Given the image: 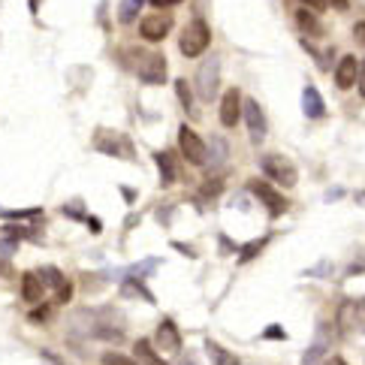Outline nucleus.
<instances>
[{
    "label": "nucleus",
    "instance_id": "nucleus-1",
    "mask_svg": "<svg viewBox=\"0 0 365 365\" xmlns=\"http://www.w3.org/2000/svg\"><path fill=\"white\" fill-rule=\"evenodd\" d=\"M94 148L109 157H121V160H136V148H133L127 133L118 130H97L94 136Z\"/></svg>",
    "mask_w": 365,
    "mask_h": 365
},
{
    "label": "nucleus",
    "instance_id": "nucleus-2",
    "mask_svg": "<svg viewBox=\"0 0 365 365\" xmlns=\"http://www.w3.org/2000/svg\"><path fill=\"white\" fill-rule=\"evenodd\" d=\"M209 43H212V28L203 19H194L185 28V33H181L178 48H181V55L185 57H199L205 48H209Z\"/></svg>",
    "mask_w": 365,
    "mask_h": 365
},
{
    "label": "nucleus",
    "instance_id": "nucleus-3",
    "mask_svg": "<svg viewBox=\"0 0 365 365\" xmlns=\"http://www.w3.org/2000/svg\"><path fill=\"white\" fill-rule=\"evenodd\" d=\"M260 169L272 181H278L281 187H296V181H299V169L293 166V160L284 157V154H263L260 157Z\"/></svg>",
    "mask_w": 365,
    "mask_h": 365
},
{
    "label": "nucleus",
    "instance_id": "nucleus-4",
    "mask_svg": "<svg viewBox=\"0 0 365 365\" xmlns=\"http://www.w3.org/2000/svg\"><path fill=\"white\" fill-rule=\"evenodd\" d=\"M221 91V57H209V61L199 64L196 70V94L205 100V103H212L214 97H218Z\"/></svg>",
    "mask_w": 365,
    "mask_h": 365
},
{
    "label": "nucleus",
    "instance_id": "nucleus-5",
    "mask_svg": "<svg viewBox=\"0 0 365 365\" xmlns=\"http://www.w3.org/2000/svg\"><path fill=\"white\" fill-rule=\"evenodd\" d=\"M242 115L247 121V133H251V142L260 145L269 133V121H265V112L256 100H242Z\"/></svg>",
    "mask_w": 365,
    "mask_h": 365
},
{
    "label": "nucleus",
    "instance_id": "nucleus-6",
    "mask_svg": "<svg viewBox=\"0 0 365 365\" xmlns=\"http://www.w3.org/2000/svg\"><path fill=\"white\" fill-rule=\"evenodd\" d=\"M247 187H251V194H254L256 199H260L265 209H269L272 218H281V214H284V212L290 209V203H287L284 196H281V190H275L272 185H265V181H256V178H254Z\"/></svg>",
    "mask_w": 365,
    "mask_h": 365
},
{
    "label": "nucleus",
    "instance_id": "nucleus-7",
    "mask_svg": "<svg viewBox=\"0 0 365 365\" xmlns=\"http://www.w3.org/2000/svg\"><path fill=\"white\" fill-rule=\"evenodd\" d=\"M178 148L187 163H194V166L205 163V142L199 139V133L194 127H185V124L178 127Z\"/></svg>",
    "mask_w": 365,
    "mask_h": 365
},
{
    "label": "nucleus",
    "instance_id": "nucleus-8",
    "mask_svg": "<svg viewBox=\"0 0 365 365\" xmlns=\"http://www.w3.org/2000/svg\"><path fill=\"white\" fill-rule=\"evenodd\" d=\"M136 76H139L142 85H163L166 82V57L157 55V52L145 55L136 66Z\"/></svg>",
    "mask_w": 365,
    "mask_h": 365
},
{
    "label": "nucleus",
    "instance_id": "nucleus-9",
    "mask_svg": "<svg viewBox=\"0 0 365 365\" xmlns=\"http://www.w3.org/2000/svg\"><path fill=\"white\" fill-rule=\"evenodd\" d=\"M169 30H172V19L166 12L145 15L142 24H139V37L148 39V43H160V39H166V33Z\"/></svg>",
    "mask_w": 365,
    "mask_h": 365
},
{
    "label": "nucleus",
    "instance_id": "nucleus-10",
    "mask_svg": "<svg viewBox=\"0 0 365 365\" xmlns=\"http://www.w3.org/2000/svg\"><path fill=\"white\" fill-rule=\"evenodd\" d=\"M242 118V91L238 88H230L227 94L221 97V124L227 130H232Z\"/></svg>",
    "mask_w": 365,
    "mask_h": 365
},
{
    "label": "nucleus",
    "instance_id": "nucleus-11",
    "mask_svg": "<svg viewBox=\"0 0 365 365\" xmlns=\"http://www.w3.org/2000/svg\"><path fill=\"white\" fill-rule=\"evenodd\" d=\"M329 344H332V326H329V323H320L317 335H314V341L308 344V350H305L302 362L305 365H317V359H323V356H326Z\"/></svg>",
    "mask_w": 365,
    "mask_h": 365
},
{
    "label": "nucleus",
    "instance_id": "nucleus-12",
    "mask_svg": "<svg viewBox=\"0 0 365 365\" xmlns=\"http://www.w3.org/2000/svg\"><path fill=\"white\" fill-rule=\"evenodd\" d=\"M356 79H359V61L353 55H344L335 66V85L341 91H350L356 85Z\"/></svg>",
    "mask_w": 365,
    "mask_h": 365
},
{
    "label": "nucleus",
    "instance_id": "nucleus-13",
    "mask_svg": "<svg viewBox=\"0 0 365 365\" xmlns=\"http://www.w3.org/2000/svg\"><path fill=\"white\" fill-rule=\"evenodd\" d=\"M157 347L166 350V353H178L181 350V332H178V326L169 317L160 320V326H157Z\"/></svg>",
    "mask_w": 365,
    "mask_h": 365
},
{
    "label": "nucleus",
    "instance_id": "nucleus-14",
    "mask_svg": "<svg viewBox=\"0 0 365 365\" xmlns=\"http://www.w3.org/2000/svg\"><path fill=\"white\" fill-rule=\"evenodd\" d=\"M302 112H305V118H323L326 115V103H323L320 91L314 85H305L302 91Z\"/></svg>",
    "mask_w": 365,
    "mask_h": 365
},
{
    "label": "nucleus",
    "instance_id": "nucleus-15",
    "mask_svg": "<svg viewBox=\"0 0 365 365\" xmlns=\"http://www.w3.org/2000/svg\"><path fill=\"white\" fill-rule=\"evenodd\" d=\"M43 293H46V287H43V281H39L37 272H24L21 275V299L24 302L39 305L43 302Z\"/></svg>",
    "mask_w": 365,
    "mask_h": 365
},
{
    "label": "nucleus",
    "instance_id": "nucleus-16",
    "mask_svg": "<svg viewBox=\"0 0 365 365\" xmlns=\"http://www.w3.org/2000/svg\"><path fill=\"white\" fill-rule=\"evenodd\" d=\"M356 326H359V314H356V302L353 299H347V302H341V308H338V329L344 332H353Z\"/></svg>",
    "mask_w": 365,
    "mask_h": 365
},
{
    "label": "nucleus",
    "instance_id": "nucleus-17",
    "mask_svg": "<svg viewBox=\"0 0 365 365\" xmlns=\"http://www.w3.org/2000/svg\"><path fill=\"white\" fill-rule=\"evenodd\" d=\"M154 163H157V169H160V185H176V160H172V154L169 151H157L154 154Z\"/></svg>",
    "mask_w": 365,
    "mask_h": 365
},
{
    "label": "nucleus",
    "instance_id": "nucleus-18",
    "mask_svg": "<svg viewBox=\"0 0 365 365\" xmlns=\"http://www.w3.org/2000/svg\"><path fill=\"white\" fill-rule=\"evenodd\" d=\"M205 353L212 356V362H214V365H242V362H238V356H236V353L227 350V347H221L218 341H212V338L205 341Z\"/></svg>",
    "mask_w": 365,
    "mask_h": 365
},
{
    "label": "nucleus",
    "instance_id": "nucleus-19",
    "mask_svg": "<svg viewBox=\"0 0 365 365\" xmlns=\"http://www.w3.org/2000/svg\"><path fill=\"white\" fill-rule=\"evenodd\" d=\"M136 359L142 362V365H166L163 356L154 353V347H151L148 338H139V341H136Z\"/></svg>",
    "mask_w": 365,
    "mask_h": 365
},
{
    "label": "nucleus",
    "instance_id": "nucleus-20",
    "mask_svg": "<svg viewBox=\"0 0 365 365\" xmlns=\"http://www.w3.org/2000/svg\"><path fill=\"white\" fill-rule=\"evenodd\" d=\"M205 160H209L212 169H221V166L227 163V142H223L221 136L212 139V151H205Z\"/></svg>",
    "mask_w": 365,
    "mask_h": 365
},
{
    "label": "nucleus",
    "instance_id": "nucleus-21",
    "mask_svg": "<svg viewBox=\"0 0 365 365\" xmlns=\"http://www.w3.org/2000/svg\"><path fill=\"white\" fill-rule=\"evenodd\" d=\"M139 10H142V0H121L118 21L121 24H133V21H136V15H139Z\"/></svg>",
    "mask_w": 365,
    "mask_h": 365
},
{
    "label": "nucleus",
    "instance_id": "nucleus-22",
    "mask_svg": "<svg viewBox=\"0 0 365 365\" xmlns=\"http://www.w3.org/2000/svg\"><path fill=\"white\" fill-rule=\"evenodd\" d=\"M37 275H39V281H43V287H52V290H57V287H61L64 281H66V278L61 275V269H55V265H43Z\"/></svg>",
    "mask_w": 365,
    "mask_h": 365
},
{
    "label": "nucleus",
    "instance_id": "nucleus-23",
    "mask_svg": "<svg viewBox=\"0 0 365 365\" xmlns=\"http://www.w3.org/2000/svg\"><path fill=\"white\" fill-rule=\"evenodd\" d=\"M296 21H299V28H302L305 33H311V37H317L320 33V24H317V19H314V12L305 10V6L296 12Z\"/></svg>",
    "mask_w": 365,
    "mask_h": 365
},
{
    "label": "nucleus",
    "instance_id": "nucleus-24",
    "mask_svg": "<svg viewBox=\"0 0 365 365\" xmlns=\"http://www.w3.org/2000/svg\"><path fill=\"white\" fill-rule=\"evenodd\" d=\"M124 296H139V299H145L148 305H154V296L148 293V290L142 287V281H136V278H127V281H124Z\"/></svg>",
    "mask_w": 365,
    "mask_h": 365
},
{
    "label": "nucleus",
    "instance_id": "nucleus-25",
    "mask_svg": "<svg viewBox=\"0 0 365 365\" xmlns=\"http://www.w3.org/2000/svg\"><path fill=\"white\" fill-rule=\"evenodd\" d=\"M176 94H178V100H181V106H185V112L196 115V109H194V94H190V85H187L185 79L176 82Z\"/></svg>",
    "mask_w": 365,
    "mask_h": 365
},
{
    "label": "nucleus",
    "instance_id": "nucleus-26",
    "mask_svg": "<svg viewBox=\"0 0 365 365\" xmlns=\"http://www.w3.org/2000/svg\"><path fill=\"white\" fill-rule=\"evenodd\" d=\"M265 245H269V238H260V242H251V245H245V247H238V251H242V254H238V263H251L254 260V256L256 254H260L263 251V247Z\"/></svg>",
    "mask_w": 365,
    "mask_h": 365
},
{
    "label": "nucleus",
    "instance_id": "nucleus-27",
    "mask_svg": "<svg viewBox=\"0 0 365 365\" xmlns=\"http://www.w3.org/2000/svg\"><path fill=\"white\" fill-rule=\"evenodd\" d=\"M103 365H139L136 359H127L121 353H103Z\"/></svg>",
    "mask_w": 365,
    "mask_h": 365
},
{
    "label": "nucleus",
    "instance_id": "nucleus-28",
    "mask_svg": "<svg viewBox=\"0 0 365 365\" xmlns=\"http://www.w3.org/2000/svg\"><path fill=\"white\" fill-rule=\"evenodd\" d=\"M70 299H73V284H70V281H64V284L55 290V302L64 305V302H70Z\"/></svg>",
    "mask_w": 365,
    "mask_h": 365
},
{
    "label": "nucleus",
    "instance_id": "nucleus-29",
    "mask_svg": "<svg viewBox=\"0 0 365 365\" xmlns=\"http://www.w3.org/2000/svg\"><path fill=\"white\" fill-rule=\"evenodd\" d=\"M39 209H21V212H6L0 209V218H37Z\"/></svg>",
    "mask_w": 365,
    "mask_h": 365
},
{
    "label": "nucleus",
    "instance_id": "nucleus-30",
    "mask_svg": "<svg viewBox=\"0 0 365 365\" xmlns=\"http://www.w3.org/2000/svg\"><path fill=\"white\" fill-rule=\"evenodd\" d=\"M203 194H205V196H214V194H221V181H218V178H205V185H203Z\"/></svg>",
    "mask_w": 365,
    "mask_h": 365
},
{
    "label": "nucleus",
    "instance_id": "nucleus-31",
    "mask_svg": "<svg viewBox=\"0 0 365 365\" xmlns=\"http://www.w3.org/2000/svg\"><path fill=\"white\" fill-rule=\"evenodd\" d=\"M299 3H302L305 10H311V12H323V10H326V0H299Z\"/></svg>",
    "mask_w": 365,
    "mask_h": 365
},
{
    "label": "nucleus",
    "instance_id": "nucleus-32",
    "mask_svg": "<svg viewBox=\"0 0 365 365\" xmlns=\"http://www.w3.org/2000/svg\"><path fill=\"white\" fill-rule=\"evenodd\" d=\"M263 338H275V341H278V338H281V341H284V338H287V332H284V329H281L278 323H275V326H269V329L263 332Z\"/></svg>",
    "mask_w": 365,
    "mask_h": 365
},
{
    "label": "nucleus",
    "instance_id": "nucleus-33",
    "mask_svg": "<svg viewBox=\"0 0 365 365\" xmlns=\"http://www.w3.org/2000/svg\"><path fill=\"white\" fill-rule=\"evenodd\" d=\"M356 88H359V97L365 100V61L359 64V79H356Z\"/></svg>",
    "mask_w": 365,
    "mask_h": 365
},
{
    "label": "nucleus",
    "instance_id": "nucleus-34",
    "mask_svg": "<svg viewBox=\"0 0 365 365\" xmlns=\"http://www.w3.org/2000/svg\"><path fill=\"white\" fill-rule=\"evenodd\" d=\"M30 320H33V323L48 320V308H37V311H30Z\"/></svg>",
    "mask_w": 365,
    "mask_h": 365
},
{
    "label": "nucleus",
    "instance_id": "nucleus-35",
    "mask_svg": "<svg viewBox=\"0 0 365 365\" xmlns=\"http://www.w3.org/2000/svg\"><path fill=\"white\" fill-rule=\"evenodd\" d=\"M356 314H359V326L365 332V299H356Z\"/></svg>",
    "mask_w": 365,
    "mask_h": 365
},
{
    "label": "nucleus",
    "instance_id": "nucleus-36",
    "mask_svg": "<svg viewBox=\"0 0 365 365\" xmlns=\"http://www.w3.org/2000/svg\"><path fill=\"white\" fill-rule=\"evenodd\" d=\"M172 247H176V251H185V256H196V254H194V247H190V245H181V242H172Z\"/></svg>",
    "mask_w": 365,
    "mask_h": 365
},
{
    "label": "nucleus",
    "instance_id": "nucleus-37",
    "mask_svg": "<svg viewBox=\"0 0 365 365\" xmlns=\"http://www.w3.org/2000/svg\"><path fill=\"white\" fill-rule=\"evenodd\" d=\"M151 3L157 6V10H166V6H176V3H181V0H151Z\"/></svg>",
    "mask_w": 365,
    "mask_h": 365
},
{
    "label": "nucleus",
    "instance_id": "nucleus-38",
    "mask_svg": "<svg viewBox=\"0 0 365 365\" xmlns=\"http://www.w3.org/2000/svg\"><path fill=\"white\" fill-rule=\"evenodd\" d=\"M353 33H356V39H359V43H365V21H359L353 28Z\"/></svg>",
    "mask_w": 365,
    "mask_h": 365
},
{
    "label": "nucleus",
    "instance_id": "nucleus-39",
    "mask_svg": "<svg viewBox=\"0 0 365 365\" xmlns=\"http://www.w3.org/2000/svg\"><path fill=\"white\" fill-rule=\"evenodd\" d=\"M326 3H332L335 10H347V6H350V0H326Z\"/></svg>",
    "mask_w": 365,
    "mask_h": 365
},
{
    "label": "nucleus",
    "instance_id": "nucleus-40",
    "mask_svg": "<svg viewBox=\"0 0 365 365\" xmlns=\"http://www.w3.org/2000/svg\"><path fill=\"white\" fill-rule=\"evenodd\" d=\"M320 365H347V362L341 359V356H329V359H326V362H320Z\"/></svg>",
    "mask_w": 365,
    "mask_h": 365
},
{
    "label": "nucleus",
    "instance_id": "nucleus-41",
    "mask_svg": "<svg viewBox=\"0 0 365 365\" xmlns=\"http://www.w3.org/2000/svg\"><path fill=\"white\" fill-rule=\"evenodd\" d=\"M28 6H30V12H33V15L39 12V0H28Z\"/></svg>",
    "mask_w": 365,
    "mask_h": 365
},
{
    "label": "nucleus",
    "instance_id": "nucleus-42",
    "mask_svg": "<svg viewBox=\"0 0 365 365\" xmlns=\"http://www.w3.org/2000/svg\"><path fill=\"white\" fill-rule=\"evenodd\" d=\"M88 223H91V232H100V221L97 218H88Z\"/></svg>",
    "mask_w": 365,
    "mask_h": 365
},
{
    "label": "nucleus",
    "instance_id": "nucleus-43",
    "mask_svg": "<svg viewBox=\"0 0 365 365\" xmlns=\"http://www.w3.org/2000/svg\"><path fill=\"white\" fill-rule=\"evenodd\" d=\"M356 203H359V205H365V190H362V194H356Z\"/></svg>",
    "mask_w": 365,
    "mask_h": 365
},
{
    "label": "nucleus",
    "instance_id": "nucleus-44",
    "mask_svg": "<svg viewBox=\"0 0 365 365\" xmlns=\"http://www.w3.org/2000/svg\"><path fill=\"white\" fill-rule=\"evenodd\" d=\"M178 365H194V359H185V362H178Z\"/></svg>",
    "mask_w": 365,
    "mask_h": 365
}]
</instances>
